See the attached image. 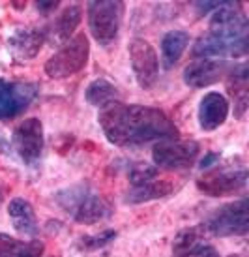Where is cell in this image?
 <instances>
[{
    "label": "cell",
    "mask_w": 249,
    "mask_h": 257,
    "mask_svg": "<svg viewBox=\"0 0 249 257\" xmlns=\"http://www.w3.org/2000/svg\"><path fill=\"white\" fill-rule=\"evenodd\" d=\"M98 122L107 141L116 147H135L180 137L174 122L161 109L148 105H126L122 101H114L101 109Z\"/></svg>",
    "instance_id": "1"
},
{
    "label": "cell",
    "mask_w": 249,
    "mask_h": 257,
    "mask_svg": "<svg viewBox=\"0 0 249 257\" xmlns=\"http://www.w3.org/2000/svg\"><path fill=\"white\" fill-rule=\"evenodd\" d=\"M124 12L126 6L124 2H113V0H92L86 6V14H88V29L90 34L101 47H109L111 43L116 42L118 32L122 27V19H124Z\"/></svg>",
    "instance_id": "2"
},
{
    "label": "cell",
    "mask_w": 249,
    "mask_h": 257,
    "mask_svg": "<svg viewBox=\"0 0 249 257\" xmlns=\"http://www.w3.org/2000/svg\"><path fill=\"white\" fill-rule=\"evenodd\" d=\"M90 42L86 34H77L66 42L53 57L45 62V73L51 79H68L79 73L88 62Z\"/></svg>",
    "instance_id": "3"
},
{
    "label": "cell",
    "mask_w": 249,
    "mask_h": 257,
    "mask_svg": "<svg viewBox=\"0 0 249 257\" xmlns=\"http://www.w3.org/2000/svg\"><path fill=\"white\" fill-rule=\"evenodd\" d=\"M202 227L212 236H243L249 231V201L236 199L213 210Z\"/></svg>",
    "instance_id": "4"
},
{
    "label": "cell",
    "mask_w": 249,
    "mask_h": 257,
    "mask_svg": "<svg viewBox=\"0 0 249 257\" xmlns=\"http://www.w3.org/2000/svg\"><path fill=\"white\" fill-rule=\"evenodd\" d=\"M208 34L230 40V42H249V25L242 4L223 2L217 10H213L210 25H208Z\"/></svg>",
    "instance_id": "5"
},
{
    "label": "cell",
    "mask_w": 249,
    "mask_h": 257,
    "mask_svg": "<svg viewBox=\"0 0 249 257\" xmlns=\"http://www.w3.org/2000/svg\"><path fill=\"white\" fill-rule=\"evenodd\" d=\"M200 152L197 141H180V139H165L157 141L152 149V158L157 167L163 169H185L191 167Z\"/></svg>",
    "instance_id": "6"
},
{
    "label": "cell",
    "mask_w": 249,
    "mask_h": 257,
    "mask_svg": "<svg viewBox=\"0 0 249 257\" xmlns=\"http://www.w3.org/2000/svg\"><path fill=\"white\" fill-rule=\"evenodd\" d=\"M129 62L141 88H152L159 77V58L150 42L135 38L129 42Z\"/></svg>",
    "instance_id": "7"
},
{
    "label": "cell",
    "mask_w": 249,
    "mask_h": 257,
    "mask_svg": "<svg viewBox=\"0 0 249 257\" xmlns=\"http://www.w3.org/2000/svg\"><path fill=\"white\" fill-rule=\"evenodd\" d=\"M12 145L25 164L34 165L43 152V124L40 118H25L12 136Z\"/></svg>",
    "instance_id": "8"
},
{
    "label": "cell",
    "mask_w": 249,
    "mask_h": 257,
    "mask_svg": "<svg viewBox=\"0 0 249 257\" xmlns=\"http://www.w3.org/2000/svg\"><path fill=\"white\" fill-rule=\"evenodd\" d=\"M40 92L34 83H8L0 77V120H10L30 107Z\"/></svg>",
    "instance_id": "9"
},
{
    "label": "cell",
    "mask_w": 249,
    "mask_h": 257,
    "mask_svg": "<svg viewBox=\"0 0 249 257\" xmlns=\"http://www.w3.org/2000/svg\"><path fill=\"white\" fill-rule=\"evenodd\" d=\"M247 184V171L245 169H232V171H212L197 180V188L200 193L210 197H223L243 190Z\"/></svg>",
    "instance_id": "10"
},
{
    "label": "cell",
    "mask_w": 249,
    "mask_h": 257,
    "mask_svg": "<svg viewBox=\"0 0 249 257\" xmlns=\"http://www.w3.org/2000/svg\"><path fill=\"white\" fill-rule=\"evenodd\" d=\"M249 51V42H230L213 34L200 36L191 49L193 57L200 58H240Z\"/></svg>",
    "instance_id": "11"
},
{
    "label": "cell",
    "mask_w": 249,
    "mask_h": 257,
    "mask_svg": "<svg viewBox=\"0 0 249 257\" xmlns=\"http://www.w3.org/2000/svg\"><path fill=\"white\" fill-rule=\"evenodd\" d=\"M228 72H230V64L225 60L200 58L185 66L184 83L191 88H204V86L217 83L219 79L227 77Z\"/></svg>",
    "instance_id": "12"
},
{
    "label": "cell",
    "mask_w": 249,
    "mask_h": 257,
    "mask_svg": "<svg viewBox=\"0 0 249 257\" xmlns=\"http://www.w3.org/2000/svg\"><path fill=\"white\" fill-rule=\"evenodd\" d=\"M81 21H83V10H81V6H77V4L66 6L55 17V21L45 29V40L51 45H64L66 42H70V38L73 36V32L77 30Z\"/></svg>",
    "instance_id": "13"
},
{
    "label": "cell",
    "mask_w": 249,
    "mask_h": 257,
    "mask_svg": "<svg viewBox=\"0 0 249 257\" xmlns=\"http://www.w3.org/2000/svg\"><path fill=\"white\" fill-rule=\"evenodd\" d=\"M228 100L219 92H208L199 103V126L204 132H213L228 118Z\"/></svg>",
    "instance_id": "14"
},
{
    "label": "cell",
    "mask_w": 249,
    "mask_h": 257,
    "mask_svg": "<svg viewBox=\"0 0 249 257\" xmlns=\"http://www.w3.org/2000/svg\"><path fill=\"white\" fill-rule=\"evenodd\" d=\"M45 40V29H19L8 38V47L15 60H30L38 57Z\"/></svg>",
    "instance_id": "15"
},
{
    "label": "cell",
    "mask_w": 249,
    "mask_h": 257,
    "mask_svg": "<svg viewBox=\"0 0 249 257\" xmlns=\"http://www.w3.org/2000/svg\"><path fill=\"white\" fill-rule=\"evenodd\" d=\"M111 216V207L101 195H96V193L90 190L85 197L81 199L75 210L71 212V218L81 223V225H94V223H100L105 218Z\"/></svg>",
    "instance_id": "16"
},
{
    "label": "cell",
    "mask_w": 249,
    "mask_h": 257,
    "mask_svg": "<svg viewBox=\"0 0 249 257\" xmlns=\"http://www.w3.org/2000/svg\"><path fill=\"white\" fill-rule=\"evenodd\" d=\"M227 86L228 92L234 101V116L242 118L243 113L247 111L249 101V70L247 64H238L230 68L227 73Z\"/></svg>",
    "instance_id": "17"
},
{
    "label": "cell",
    "mask_w": 249,
    "mask_h": 257,
    "mask_svg": "<svg viewBox=\"0 0 249 257\" xmlns=\"http://www.w3.org/2000/svg\"><path fill=\"white\" fill-rule=\"evenodd\" d=\"M8 216L14 221V227L27 236H36L40 233L36 212L32 205L23 197H14L8 205Z\"/></svg>",
    "instance_id": "18"
},
{
    "label": "cell",
    "mask_w": 249,
    "mask_h": 257,
    "mask_svg": "<svg viewBox=\"0 0 249 257\" xmlns=\"http://www.w3.org/2000/svg\"><path fill=\"white\" fill-rule=\"evenodd\" d=\"M187 45H189V34L184 30H171L161 38V62L165 70H171L172 66H176Z\"/></svg>",
    "instance_id": "19"
},
{
    "label": "cell",
    "mask_w": 249,
    "mask_h": 257,
    "mask_svg": "<svg viewBox=\"0 0 249 257\" xmlns=\"http://www.w3.org/2000/svg\"><path fill=\"white\" fill-rule=\"evenodd\" d=\"M45 244L42 240H19L8 233H0V257H42Z\"/></svg>",
    "instance_id": "20"
},
{
    "label": "cell",
    "mask_w": 249,
    "mask_h": 257,
    "mask_svg": "<svg viewBox=\"0 0 249 257\" xmlns=\"http://www.w3.org/2000/svg\"><path fill=\"white\" fill-rule=\"evenodd\" d=\"M174 192V186H172L171 180H150L146 184L137 186V188H131L128 193H126V203L129 205H139V203H146V201H154V199H163L167 195H171Z\"/></svg>",
    "instance_id": "21"
},
{
    "label": "cell",
    "mask_w": 249,
    "mask_h": 257,
    "mask_svg": "<svg viewBox=\"0 0 249 257\" xmlns=\"http://www.w3.org/2000/svg\"><path fill=\"white\" fill-rule=\"evenodd\" d=\"M204 236H206V231L202 225H193V227H185L184 231H180L172 240L174 257H185L195 253L199 248L204 246Z\"/></svg>",
    "instance_id": "22"
},
{
    "label": "cell",
    "mask_w": 249,
    "mask_h": 257,
    "mask_svg": "<svg viewBox=\"0 0 249 257\" xmlns=\"http://www.w3.org/2000/svg\"><path fill=\"white\" fill-rule=\"evenodd\" d=\"M85 98L90 105L103 109L107 105L114 103V101H120V92H118V88L113 83H109L107 79L100 77L94 79L92 83L86 86Z\"/></svg>",
    "instance_id": "23"
},
{
    "label": "cell",
    "mask_w": 249,
    "mask_h": 257,
    "mask_svg": "<svg viewBox=\"0 0 249 257\" xmlns=\"http://www.w3.org/2000/svg\"><path fill=\"white\" fill-rule=\"evenodd\" d=\"M90 190H92V188L86 184V182H77V184L68 186V188L55 193V201H57V205L62 208V210H66L68 214H71V212L75 210V207L81 203V199H83Z\"/></svg>",
    "instance_id": "24"
},
{
    "label": "cell",
    "mask_w": 249,
    "mask_h": 257,
    "mask_svg": "<svg viewBox=\"0 0 249 257\" xmlns=\"http://www.w3.org/2000/svg\"><path fill=\"white\" fill-rule=\"evenodd\" d=\"M116 238V231L114 229H105V231H101L100 235H85L81 236L77 240V248L83 251H96L107 246V244H111Z\"/></svg>",
    "instance_id": "25"
},
{
    "label": "cell",
    "mask_w": 249,
    "mask_h": 257,
    "mask_svg": "<svg viewBox=\"0 0 249 257\" xmlns=\"http://www.w3.org/2000/svg\"><path fill=\"white\" fill-rule=\"evenodd\" d=\"M157 167L154 165H148V164H139L135 167H131L128 173V179H129V184L131 188H137V186H142L150 182V180H154L157 177Z\"/></svg>",
    "instance_id": "26"
},
{
    "label": "cell",
    "mask_w": 249,
    "mask_h": 257,
    "mask_svg": "<svg viewBox=\"0 0 249 257\" xmlns=\"http://www.w3.org/2000/svg\"><path fill=\"white\" fill-rule=\"evenodd\" d=\"M58 6H60V2H58V0H40V2H36L38 12L43 14V15H51Z\"/></svg>",
    "instance_id": "27"
},
{
    "label": "cell",
    "mask_w": 249,
    "mask_h": 257,
    "mask_svg": "<svg viewBox=\"0 0 249 257\" xmlns=\"http://www.w3.org/2000/svg\"><path fill=\"white\" fill-rule=\"evenodd\" d=\"M221 154L219 152H208L206 156L200 160V169H210V167H213V165L219 162Z\"/></svg>",
    "instance_id": "28"
},
{
    "label": "cell",
    "mask_w": 249,
    "mask_h": 257,
    "mask_svg": "<svg viewBox=\"0 0 249 257\" xmlns=\"http://www.w3.org/2000/svg\"><path fill=\"white\" fill-rule=\"evenodd\" d=\"M185 257H219V253H217V250H215V248H212V246L204 244V246H202V248H199L195 253H191V255H185Z\"/></svg>",
    "instance_id": "29"
},
{
    "label": "cell",
    "mask_w": 249,
    "mask_h": 257,
    "mask_svg": "<svg viewBox=\"0 0 249 257\" xmlns=\"http://www.w3.org/2000/svg\"><path fill=\"white\" fill-rule=\"evenodd\" d=\"M2 201H4V188L0 184V207H2Z\"/></svg>",
    "instance_id": "30"
},
{
    "label": "cell",
    "mask_w": 249,
    "mask_h": 257,
    "mask_svg": "<svg viewBox=\"0 0 249 257\" xmlns=\"http://www.w3.org/2000/svg\"><path fill=\"white\" fill-rule=\"evenodd\" d=\"M230 257H242V255H230Z\"/></svg>",
    "instance_id": "31"
}]
</instances>
